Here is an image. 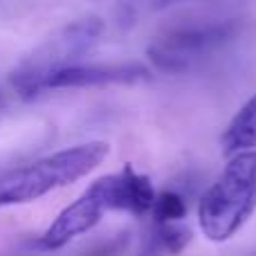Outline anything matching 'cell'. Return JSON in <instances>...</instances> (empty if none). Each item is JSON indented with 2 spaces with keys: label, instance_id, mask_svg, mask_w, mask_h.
Here are the masks:
<instances>
[{
  "label": "cell",
  "instance_id": "cell-6",
  "mask_svg": "<svg viewBox=\"0 0 256 256\" xmlns=\"http://www.w3.org/2000/svg\"><path fill=\"white\" fill-rule=\"evenodd\" d=\"M94 184L104 196L108 212H126L130 216L144 218L153 209L155 189L150 178L132 168V164H124L122 171L99 178Z\"/></svg>",
  "mask_w": 256,
  "mask_h": 256
},
{
  "label": "cell",
  "instance_id": "cell-2",
  "mask_svg": "<svg viewBox=\"0 0 256 256\" xmlns=\"http://www.w3.org/2000/svg\"><path fill=\"white\" fill-rule=\"evenodd\" d=\"M110 153L106 142H86L0 176V209L43 198L92 173Z\"/></svg>",
  "mask_w": 256,
  "mask_h": 256
},
{
  "label": "cell",
  "instance_id": "cell-5",
  "mask_svg": "<svg viewBox=\"0 0 256 256\" xmlns=\"http://www.w3.org/2000/svg\"><path fill=\"white\" fill-rule=\"evenodd\" d=\"M108 212L106 202H104V196L99 194L97 184H90L79 198L72 204H68L56 218L54 222L38 236L36 245L40 250H61L66 248L70 240H74L76 236L90 232L92 227H97L102 222L104 214Z\"/></svg>",
  "mask_w": 256,
  "mask_h": 256
},
{
  "label": "cell",
  "instance_id": "cell-10",
  "mask_svg": "<svg viewBox=\"0 0 256 256\" xmlns=\"http://www.w3.org/2000/svg\"><path fill=\"white\" fill-rule=\"evenodd\" d=\"M158 234H160V245L168 252H180L186 243H189V230L178 227V222L171 225H158Z\"/></svg>",
  "mask_w": 256,
  "mask_h": 256
},
{
  "label": "cell",
  "instance_id": "cell-1",
  "mask_svg": "<svg viewBox=\"0 0 256 256\" xmlns=\"http://www.w3.org/2000/svg\"><path fill=\"white\" fill-rule=\"evenodd\" d=\"M256 212V150L230 158L198 202V227L212 243L234 238Z\"/></svg>",
  "mask_w": 256,
  "mask_h": 256
},
{
  "label": "cell",
  "instance_id": "cell-8",
  "mask_svg": "<svg viewBox=\"0 0 256 256\" xmlns=\"http://www.w3.org/2000/svg\"><path fill=\"white\" fill-rule=\"evenodd\" d=\"M220 148L227 158L256 148V92L232 117L230 126L220 137Z\"/></svg>",
  "mask_w": 256,
  "mask_h": 256
},
{
  "label": "cell",
  "instance_id": "cell-11",
  "mask_svg": "<svg viewBox=\"0 0 256 256\" xmlns=\"http://www.w3.org/2000/svg\"><path fill=\"white\" fill-rule=\"evenodd\" d=\"M142 256H153V254H142Z\"/></svg>",
  "mask_w": 256,
  "mask_h": 256
},
{
  "label": "cell",
  "instance_id": "cell-7",
  "mask_svg": "<svg viewBox=\"0 0 256 256\" xmlns=\"http://www.w3.org/2000/svg\"><path fill=\"white\" fill-rule=\"evenodd\" d=\"M150 79V70L140 63H117V66H76L63 68L48 76L43 90H68V88H94L112 84H140Z\"/></svg>",
  "mask_w": 256,
  "mask_h": 256
},
{
  "label": "cell",
  "instance_id": "cell-3",
  "mask_svg": "<svg viewBox=\"0 0 256 256\" xmlns=\"http://www.w3.org/2000/svg\"><path fill=\"white\" fill-rule=\"evenodd\" d=\"M102 34L104 20L94 16L66 25L18 63V68L12 72V86L25 97L43 92L45 79L63 68L76 66L79 58L99 43Z\"/></svg>",
  "mask_w": 256,
  "mask_h": 256
},
{
  "label": "cell",
  "instance_id": "cell-9",
  "mask_svg": "<svg viewBox=\"0 0 256 256\" xmlns=\"http://www.w3.org/2000/svg\"><path fill=\"white\" fill-rule=\"evenodd\" d=\"M148 216L155 220V225L180 222L186 216V202L176 191H162V194H155V202Z\"/></svg>",
  "mask_w": 256,
  "mask_h": 256
},
{
  "label": "cell",
  "instance_id": "cell-4",
  "mask_svg": "<svg viewBox=\"0 0 256 256\" xmlns=\"http://www.w3.org/2000/svg\"><path fill=\"white\" fill-rule=\"evenodd\" d=\"M236 32H238V22L234 20L180 27V30L168 32L153 48H148V56L153 58V63L160 70H184L194 58H200L202 54L216 50L225 40L234 38Z\"/></svg>",
  "mask_w": 256,
  "mask_h": 256
}]
</instances>
